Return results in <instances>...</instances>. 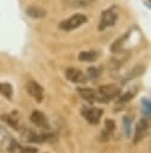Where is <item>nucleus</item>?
I'll return each instance as SVG.
<instances>
[{"mask_svg": "<svg viewBox=\"0 0 151 153\" xmlns=\"http://www.w3.org/2000/svg\"><path fill=\"white\" fill-rule=\"evenodd\" d=\"M95 102L108 103L120 94V87L114 84H108L100 86L97 90H95Z\"/></svg>", "mask_w": 151, "mask_h": 153, "instance_id": "nucleus-1", "label": "nucleus"}, {"mask_svg": "<svg viewBox=\"0 0 151 153\" xmlns=\"http://www.w3.org/2000/svg\"><path fill=\"white\" fill-rule=\"evenodd\" d=\"M118 20V8L115 6H112L107 10H105L101 13L100 23H99V30H106L109 26H113Z\"/></svg>", "mask_w": 151, "mask_h": 153, "instance_id": "nucleus-2", "label": "nucleus"}, {"mask_svg": "<svg viewBox=\"0 0 151 153\" xmlns=\"http://www.w3.org/2000/svg\"><path fill=\"white\" fill-rule=\"evenodd\" d=\"M87 22H88L87 16H84V14H82V13H76V14L69 17L68 19L61 22V23H59V27H61L62 30H64V31H71V30H74V29L80 27L81 25L86 24Z\"/></svg>", "mask_w": 151, "mask_h": 153, "instance_id": "nucleus-3", "label": "nucleus"}, {"mask_svg": "<svg viewBox=\"0 0 151 153\" xmlns=\"http://www.w3.org/2000/svg\"><path fill=\"white\" fill-rule=\"evenodd\" d=\"M102 109L100 108H89V106H83L81 109V114L84 117L86 121H88L90 124H97L100 122V118L102 116Z\"/></svg>", "mask_w": 151, "mask_h": 153, "instance_id": "nucleus-4", "label": "nucleus"}, {"mask_svg": "<svg viewBox=\"0 0 151 153\" xmlns=\"http://www.w3.org/2000/svg\"><path fill=\"white\" fill-rule=\"evenodd\" d=\"M26 91L27 93L38 103H40L43 100V96H44V90L43 87L34 80H29L26 82Z\"/></svg>", "mask_w": 151, "mask_h": 153, "instance_id": "nucleus-5", "label": "nucleus"}, {"mask_svg": "<svg viewBox=\"0 0 151 153\" xmlns=\"http://www.w3.org/2000/svg\"><path fill=\"white\" fill-rule=\"evenodd\" d=\"M65 78L74 82V84H84L88 81V76L87 74H84L83 72H81L80 69H76L74 67H69L67 71H65Z\"/></svg>", "mask_w": 151, "mask_h": 153, "instance_id": "nucleus-6", "label": "nucleus"}, {"mask_svg": "<svg viewBox=\"0 0 151 153\" xmlns=\"http://www.w3.org/2000/svg\"><path fill=\"white\" fill-rule=\"evenodd\" d=\"M147 129H149V122H147V120L141 118V120L137 123V126H136L133 142H134V143H138L139 141H141V140L146 136V134H147Z\"/></svg>", "mask_w": 151, "mask_h": 153, "instance_id": "nucleus-7", "label": "nucleus"}, {"mask_svg": "<svg viewBox=\"0 0 151 153\" xmlns=\"http://www.w3.org/2000/svg\"><path fill=\"white\" fill-rule=\"evenodd\" d=\"M30 118H31V122H32L33 124H36L37 127H39V128H44V129H48V128H49L48 118H46V116H45L42 111H39V110H34V111H32Z\"/></svg>", "mask_w": 151, "mask_h": 153, "instance_id": "nucleus-8", "label": "nucleus"}, {"mask_svg": "<svg viewBox=\"0 0 151 153\" xmlns=\"http://www.w3.org/2000/svg\"><path fill=\"white\" fill-rule=\"evenodd\" d=\"M77 92H78V94L84 99V100H87V102H89V103H93V102H95V90H93V88H87V87H84V88H81V87H78L77 88Z\"/></svg>", "mask_w": 151, "mask_h": 153, "instance_id": "nucleus-9", "label": "nucleus"}, {"mask_svg": "<svg viewBox=\"0 0 151 153\" xmlns=\"http://www.w3.org/2000/svg\"><path fill=\"white\" fill-rule=\"evenodd\" d=\"M0 120L5 121L6 123H8L11 127H13L14 129H17V126H18V120H19V114L18 111H13L8 115H1L0 116Z\"/></svg>", "mask_w": 151, "mask_h": 153, "instance_id": "nucleus-10", "label": "nucleus"}, {"mask_svg": "<svg viewBox=\"0 0 151 153\" xmlns=\"http://www.w3.org/2000/svg\"><path fill=\"white\" fill-rule=\"evenodd\" d=\"M26 14L30 16L31 18L34 19H39V18H44L46 16V11L44 8L40 7H36V6H31L26 10Z\"/></svg>", "mask_w": 151, "mask_h": 153, "instance_id": "nucleus-11", "label": "nucleus"}, {"mask_svg": "<svg viewBox=\"0 0 151 153\" xmlns=\"http://www.w3.org/2000/svg\"><path fill=\"white\" fill-rule=\"evenodd\" d=\"M97 57V53L96 51H81L78 54V60L82 62H93L95 61Z\"/></svg>", "mask_w": 151, "mask_h": 153, "instance_id": "nucleus-12", "label": "nucleus"}, {"mask_svg": "<svg viewBox=\"0 0 151 153\" xmlns=\"http://www.w3.org/2000/svg\"><path fill=\"white\" fill-rule=\"evenodd\" d=\"M7 151L8 153H24V147L20 146L19 142L14 139H10L7 143Z\"/></svg>", "mask_w": 151, "mask_h": 153, "instance_id": "nucleus-13", "label": "nucleus"}, {"mask_svg": "<svg viewBox=\"0 0 151 153\" xmlns=\"http://www.w3.org/2000/svg\"><path fill=\"white\" fill-rule=\"evenodd\" d=\"M24 137H25V140L29 141V142H43L42 134L34 133V131H32V130H27V131L24 134Z\"/></svg>", "mask_w": 151, "mask_h": 153, "instance_id": "nucleus-14", "label": "nucleus"}, {"mask_svg": "<svg viewBox=\"0 0 151 153\" xmlns=\"http://www.w3.org/2000/svg\"><path fill=\"white\" fill-rule=\"evenodd\" d=\"M0 92L7 98V99H11L12 96H13V87L11 84L8 82H0Z\"/></svg>", "mask_w": 151, "mask_h": 153, "instance_id": "nucleus-15", "label": "nucleus"}, {"mask_svg": "<svg viewBox=\"0 0 151 153\" xmlns=\"http://www.w3.org/2000/svg\"><path fill=\"white\" fill-rule=\"evenodd\" d=\"M144 71H145V67H144V66H137V67H134V68L127 74L126 80H131V79H133V78L139 76L140 74H143Z\"/></svg>", "mask_w": 151, "mask_h": 153, "instance_id": "nucleus-16", "label": "nucleus"}, {"mask_svg": "<svg viewBox=\"0 0 151 153\" xmlns=\"http://www.w3.org/2000/svg\"><path fill=\"white\" fill-rule=\"evenodd\" d=\"M122 124H124V133L128 137L131 135V130H132V120L128 116H125L122 118Z\"/></svg>", "mask_w": 151, "mask_h": 153, "instance_id": "nucleus-17", "label": "nucleus"}, {"mask_svg": "<svg viewBox=\"0 0 151 153\" xmlns=\"http://www.w3.org/2000/svg\"><path fill=\"white\" fill-rule=\"evenodd\" d=\"M141 111L144 114L145 117H149L151 114V103L147 98H143L141 99Z\"/></svg>", "mask_w": 151, "mask_h": 153, "instance_id": "nucleus-18", "label": "nucleus"}, {"mask_svg": "<svg viewBox=\"0 0 151 153\" xmlns=\"http://www.w3.org/2000/svg\"><path fill=\"white\" fill-rule=\"evenodd\" d=\"M100 75V71L96 67H89L87 71V76L92 78V79H97Z\"/></svg>", "mask_w": 151, "mask_h": 153, "instance_id": "nucleus-19", "label": "nucleus"}, {"mask_svg": "<svg viewBox=\"0 0 151 153\" xmlns=\"http://www.w3.org/2000/svg\"><path fill=\"white\" fill-rule=\"evenodd\" d=\"M90 2V0H69L68 4L74 6V7H81V6H86Z\"/></svg>", "mask_w": 151, "mask_h": 153, "instance_id": "nucleus-20", "label": "nucleus"}, {"mask_svg": "<svg viewBox=\"0 0 151 153\" xmlns=\"http://www.w3.org/2000/svg\"><path fill=\"white\" fill-rule=\"evenodd\" d=\"M115 129V123L113 120H106L105 121V130L108 131L109 134L113 133V130Z\"/></svg>", "mask_w": 151, "mask_h": 153, "instance_id": "nucleus-21", "label": "nucleus"}, {"mask_svg": "<svg viewBox=\"0 0 151 153\" xmlns=\"http://www.w3.org/2000/svg\"><path fill=\"white\" fill-rule=\"evenodd\" d=\"M134 93H136V91H134V92H126L125 94H122V96L118 99V103L121 104V103H126V102H128L130 99H132V97L134 96Z\"/></svg>", "mask_w": 151, "mask_h": 153, "instance_id": "nucleus-22", "label": "nucleus"}, {"mask_svg": "<svg viewBox=\"0 0 151 153\" xmlns=\"http://www.w3.org/2000/svg\"><path fill=\"white\" fill-rule=\"evenodd\" d=\"M24 153H37V148L34 147H24Z\"/></svg>", "mask_w": 151, "mask_h": 153, "instance_id": "nucleus-23", "label": "nucleus"}, {"mask_svg": "<svg viewBox=\"0 0 151 153\" xmlns=\"http://www.w3.org/2000/svg\"><path fill=\"white\" fill-rule=\"evenodd\" d=\"M2 131H4V128H2L1 126H0V133H2Z\"/></svg>", "mask_w": 151, "mask_h": 153, "instance_id": "nucleus-24", "label": "nucleus"}]
</instances>
